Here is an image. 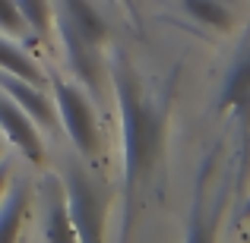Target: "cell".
<instances>
[{
	"label": "cell",
	"instance_id": "13",
	"mask_svg": "<svg viewBox=\"0 0 250 243\" xmlns=\"http://www.w3.org/2000/svg\"><path fill=\"white\" fill-rule=\"evenodd\" d=\"M19 13H22L25 25H29L32 35H48L51 22H54V10H51V0H16Z\"/></svg>",
	"mask_w": 250,
	"mask_h": 243
},
{
	"label": "cell",
	"instance_id": "7",
	"mask_svg": "<svg viewBox=\"0 0 250 243\" xmlns=\"http://www.w3.org/2000/svg\"><path fill=\"white\" fill-rule=\"evenodd\" d=\"M42 206H44V218H42V234L44 240L51 243H70L76 240V231H73V221H70V212H67V196H63V187H61V177L57 174H48L42 180Z\"/></svg>",
	"mask_w": 250,
	"mask_h": 243
},
{
	"label": "cell",
	"instance_id": "6",
	"mask_svg": "<svg viewBox=\"0 0 250 243\" xmlns=\"http://www.w3.org/2000/svg\"><path fill=\"white\" fill-rule=\"evenodd\" d=\"M54 22H57V35H61V41H63V57H67L70 73L76 76V82H80L85 92H98V57H95L98 48L85 44L61 13H54Z\"/></svg>",
	"mask_w": 250,
	"mask_h": 243
},
{
	"label": "cell",
	"instance_id": "12",
	"mask_svg": "<svg viewBox=\"0 0 250 243\" xmlns=\"http://www.w3.org/2000/svg\"><path fill=\"white\" fill-rule=\"evenodd\" d=\"M177 3L184 6V13H187L190 19L209 25V29L231 32V25H234L231 10H228V6H222V0H177Z\"/></svg>",
	"mask_w": 250,
	"mask_h": 243
},
{
	"label": "cell",
	"instance_id": "1",
	"mask_svg": "<svg viewBox=\"0 0 250 243\" xmlns=\"http://www.w3.org/2000/svg\"><path fill=\"white\" fill-rule=\"evenodd\" d=\"M111 85L117 95L121 111V133H124V221L121 237H130L136 221V206L152 187V177L165 155V136L171 123L174 89H155L136 70L124 51L111 54Z\"/></svg>",
	"mask_w": 250,
	"mask_h": 243
},
{
	"label": "cell",
	"instance_id": "5",
	"mask_svg": "<svg viewBox=\"0 0 250 243\" xmlns=\"http://www.w3.org/2000/svg\"><path fill=\"white\" fill-rule=\"evenodd\" d=\"M0 133L19 149L22 158H29L35 168L44 164V139L38 133V123L29 117V111L19 101H13L6 92H0Z\"/></svg>",
	"mask_w": 250,
	"mask_h": 243
},
{
	"label": "cell",
	"instance_id": "14",
	"mask_svg": "<svg viewBox=\"0 0 250 243\" xmlns=\"http://www.w3.org/2000/svg\"><path fill=\"white\" fill-rule=\"evenodd\" d=\"M0 32L16 35V38L32 35L25 19H22V13H19V6H16V0H0Z\"/></svg>",
	"mask_w": 250,
	"mask_h": 243
},
{
	"label": "cell",
	"instance_id": "4",
	"mask_svg": "<svg viewBox=\"0 0 250 243\" xmlns=\"http://www.w3.org/2000/svg\"><path fill=\"white\" fill-rule=\"evenodd\" d=\"M219 111L234 114L241 136V174L250 168V38H244L222 82Z\"/></svg>",
	"mask_w": 250,
	"mask_h": 243
},
{
	"label": "cell",
	"instance_id": "16",
	"mask_svg": "<svg viewBox=\"0 0 250 243\" xmlns=\"http://www.w3.org/2000/svg\"><path fill=\"white\" fill-rule=\"evenodd\" d=\"M121 3H124V10H127V13H130V16H133V19H136V0H121Z\"/></svg>",
	"mask_w": 250,
	"mask_h": 243
},
{
	"label": "cell",
	"instance_id": "18",
	"mask_svg": "<svg viewBox=\"0 0 250 243\" xmlns=\"http://www.w3.org/2000/svg\"><path fill=\"white\" fill-rule=\"evenodd\" d=\"M0 155H3V139H0Z\"/></svg>",
	"mask_w": 250,
	"mask_h": 243
},
{
	"label": "cell",
	"instance_id": "15",
	"mask_svg": "<svg viewBox=\"0 0 250 243\" xmlns=\"http://www.w3.org/2000/svg\"><path fill=\"white\" fill-rule=\"evenodd\" d=\"M10 177H13V161H10V158H0V196H3Z\"/></svg>",
	"mask_w": 250,
	"mask_h": 243
},
{
	"label": "cell",
	"instance_id": "8",
	"mask_svg": "<svg viewBox=\"0 0 250 243\" xmlns=\"http://www.w3.org/2000/svg\"><path fill=\"white\" fill-rule=\"evenodd\" d=\"M0 92H6V95H10L13 101L22 104V108L29 111L32 120H35L38 127H44L48 133L57 127L54 101L48 98V89H42V85H32V82L19 79V76L6 73V70H0Z\"/></svg>",
	"mask_w": 250,
	"mask_h": 243
},
{
	"label": "cell",
	"instance_id": "11",
	"mask_svg": "<svg viewBox=\"0 0 250 243\" xmlns=\"http://www.w3.org/2000/svg\"><path fill=\"white\" fill-rule=\"evenodd\" d=\"M0 70H6V73L19 76V79H25L32 85H42V89H44V82H48V76L38 70V63L32 60L19 44L6 41L3 35H0Z\"/></svg>",
	"mask_w": 250,
	"mask_h": 243
},
{
	"label": "cell",
	"instance_id": "17",
	"mask_svg": "<svg viewBox=\"0 0 250 243\" xmlns=\"http://www.w3.org/2000/svg\"><path fill=\"white\" fill-rule=\"evenodd\" d=\"M244 218H250V199L244 202Z\"/></svg>",
	"mask_w": 250,
	"mask_h": 243
},
{
	"label": "cell",
	"instance_id": "10",
	"mask_svg": "<svg viewBox=\"0 0 250 243\" xmlns=\"http://www.w3.org/2000/svg\"><path fill=\"white\" fill-rule=\"evenodd\" d=\"M29 202H32L29 183L10 177L3 196H0V243L16 240L19 234H22V221H25V215H29Z\"/></svg>",
	"mask_w": 250,
	"mask_h": 243
},
{
	"label": "cell",
	"instance_id": "3",
	"mask_svg": "<svg viewBox=\"0 0 250 243\" xmlns=\"http://www.w3.org/2000/svg\"><path fill=\"white\" fill-rule=\"evenodd\" d=\"M63 196H67V212L73 221L76 240L98 243L104 237V193L83 168H70L61 177Z\"/></svg>",
	"mask_w": 250,
	"mask_h": 243
},
{
	"label": "cell",
	"instance_id": "2",
	"mask_svg": "<svg viewBox=\"0 0 250 243\" xmlns=\"http://www.w3.org/2000/svg\"><path fill=\"white\" fill-rule=\"evenodd\" d=\"M48 82H51V95H54L51 101H54L57 123L67 130L76 152H83L85 158H95L98 149H102V133H98V117L85 89L73 79H63L61 73H51Z\"/></svg>",
	"mask_w": 250,
	"mask_h": 243
},
{
	"label": "cell",
	"instance_id": "9",
	"mask_svg": "<svg viewBox=\"0 0 250 243\" xmlns=\"http://www.w3.org/2000/svg\"><path fill=\"white\" fill-rule=\"evenodd\" d=\"M57 13L73 25V32L85 44L98 48L108 41V22L102 19V13L95 10L92 0H57Z\"/></svg>",
	"mask_w": 250,
	"mask_h": 243
}]
</instances>
